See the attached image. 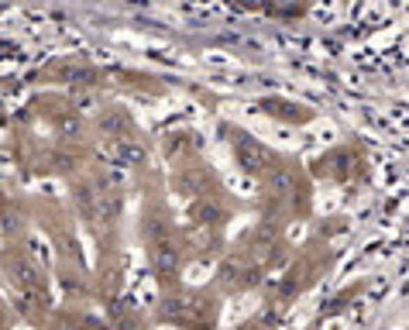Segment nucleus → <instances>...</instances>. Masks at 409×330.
Here are the masks:
<instances>
[{
  "instance_id": "1",
  "label": "nucleus",
  "mask_w": 409,
  "mask_h": 330,
  "mask_svg": "<svg viewBox=\"0 0 409 330\" xmlns=\"http://www.w3.org/2000/svg\"><path fill=\"white\" fill-rule=\"evenodd\" d=\"M148 254H152V268H155L159 275H172V272L179 268V261H182L175 238L165 231L162 224H159V231L152 227V245H148Z\"/></svg>"
},
{
  "instance_id": "9",
  "label": "nucleus",
  "mask_w": 409,
  "mask_h": 330,
  "mask_svg": "<svg viewBox=\"0 0 409 330\" xmlns=\"http://www.w3.org/2000/svg\"><path fill=\"white\" fill-rule=\"evenodd\" d=\"M100 131L110 134V138L117 141V138H124V134L131 131V117H127L124 110H107V114L100 117Z\"/></svg>"
},
{
  "instance_id": "11",
  "label": "nucleus",
  "mask_w": 409,
  "mask_h": 330,
  "mask_svg": "<svg viewBox=\"0 0 409 330\" xmlns=\"http://www.w3.org/2000/svg\"><path fill=\"white\" fill-rule=\"evenodd\" d=\"M96 80H100V76H96V69H86V66H80V69H73V73H69V82H73L76 89H86V86H93Z\"/></svg>"
},
{
  "instance_id": "7",
  "label": "nucleus",
  "mask_w": 409,
  "mask_h": 330,
  "mask_svg": "<svg viewBox=\"0 0 409 330\" xmlns=\"http://www.w3.org/2000/svg\"><path fill=\"white\" fill-rule=\"evenodd\" d=\"M175 189L182 196H203V193H210V179H206L200 168H186V172L175 175Z\"/></svg>"
},
{
  "instance_id": "14",
  "label": "nucleus",
  "mask_w": 409,
  "mask_h": 330,
  "mask_svg": "<svg viewBox=\"0 0 409 330\" xmlns=\"http://www.w3.org/2000/svg\"><path fill=\"white\" fill-rule=\"evenodd\" d=\"M0 320H3V313H0Z\"/></svg>"
},
{
  "instance_id": "12",
  "label": "nucleus",
  "mask_w": 409,
  "mask_h": 330,
  "mask_svg": "<svg viewBox=\"0 0 409 330\" xmlns=\"http://www.w3.org/2000/svg\"><path fill=\"white\" fill-rule=\"evenodd\" d=\"M59 134H62V138H76V134H80V117H76V114H62V117H59Z\"/></svg>"
},
{
  "instance_id": "4",
  "label": "nucleus",
  "mask_w": 409,
  "mask_h": 330,
  "mask_svg": "<svg viewBox=\"0 0 409 330\" xmlns=\"http://www.w3.org/2000/svg\"><path fill=\"white\" fill-rule=\"evenodd\" d=\"M73 200L80 206L82 220H89V224L100 220V189H93L89 182H80V186H73Z\"/></svg>"
},
{
  "instance_id": "10",
  "label": "nucleus",
  "mask_w": 409,
  "mask_h": 330,
  "mask_svg": "<svg viewBox=\"0 0 409 330\" xmlns=\"http://www.w3.org/2000/svg\"><path fill=\"white\" fill-rule=\"evenodd\" d=\"M268 189L275 193V196H286L296 189V175H292V168H275L272 175H268Z\"/></svg>"
},
{
  "instance_id": "8",
  "label": "nucleus",
  "mask_w": 409,
  "mask_h": 330,
  "mask_svg": "<svg viewBox=\"0 0 409 330\" xmlns=\"http://www.w3.org/2000/svg\"><path fill=\"white\" fill-rule=\"evenodd\" d=\"M261 110H265V114H272V117H279V121H310V117H313L306 107L289 103V100H265V103H261Z\"/></svg>"
},
{
  "instance_id": "2",
  "label": "nucleus",
  "mask_w": 409,
  "mask_h": 330,
  "mask_svg": "<svg viewBox=\"0 0 409 330\" xmlns=\"http://www.w3.org/2000/svg\"><path fill=\"white\" fill-rule=\"evenodd\" d=\"M234 159H238V165L245 168L247 175H261V172L268 168V152H265V145H258L251 134H238V138H234Z\"/></svg>"
},
{
  "instance_id": "5",
  "label": "nucleus",
  "mask_w": 409,
  "mask_h": 330,
  "mask_svg": "<svg viewBox=\"0 0 409 330\" xmlns=\"http://www.w3.org/2000/svg\"><path fill=\"white\" fill-rule=\"evenodd\" d=\"M189 220H196L203 227H220L227 220V210L220 203H213V200H206V196H200L196 203L189 206Z\"/></svg>"
},
{
  "instance_id": "13",
  "label": "nucleus",
  "mask_w": 409,
  "mask_h": 330,
  "mask_svg": "<svg viewBox=\"0 0 409 330\" xmlns=\"http://www.w3.org/2000/svg\"><path fill=\"white\" fill-rule=\"evenodd\" d=\"M59 251H62L66 258H80V245H76L66 231H59Z\"/></svg>"
},
{
  "instance_id": "3",
  "label": "nucleus",
  "mask_w": 409,
  "mask_h": 330,
  "mask_svg": "<svg viewBox=\"0 0 409 330\" xmlns=\"http://www.w3.org/2000/svg\"><path fill=\"white\" fill-rule=\"evenodd\" d=\"M7 275H10V282L17 289H38L45 286V279H41V272L28 261V258H21V254H10L7 258Z\"/></svg>"
},
{
  "instance_id": "6",
  "label": "nucleus",
  "mask_w": 409,
  "mask_h": 330,
  "mask_svg": "<svg viewBox=\"0 0 409 330\" xmlns=\"http://www.w3.org/2000/svg\"><path fill=\"white\" fill-rule=\"evenodd\" d=\"M114 155H117V165H145L148 159V148L138 141V138H117L114 141Z\"/></svg>"
}]
</instances>
